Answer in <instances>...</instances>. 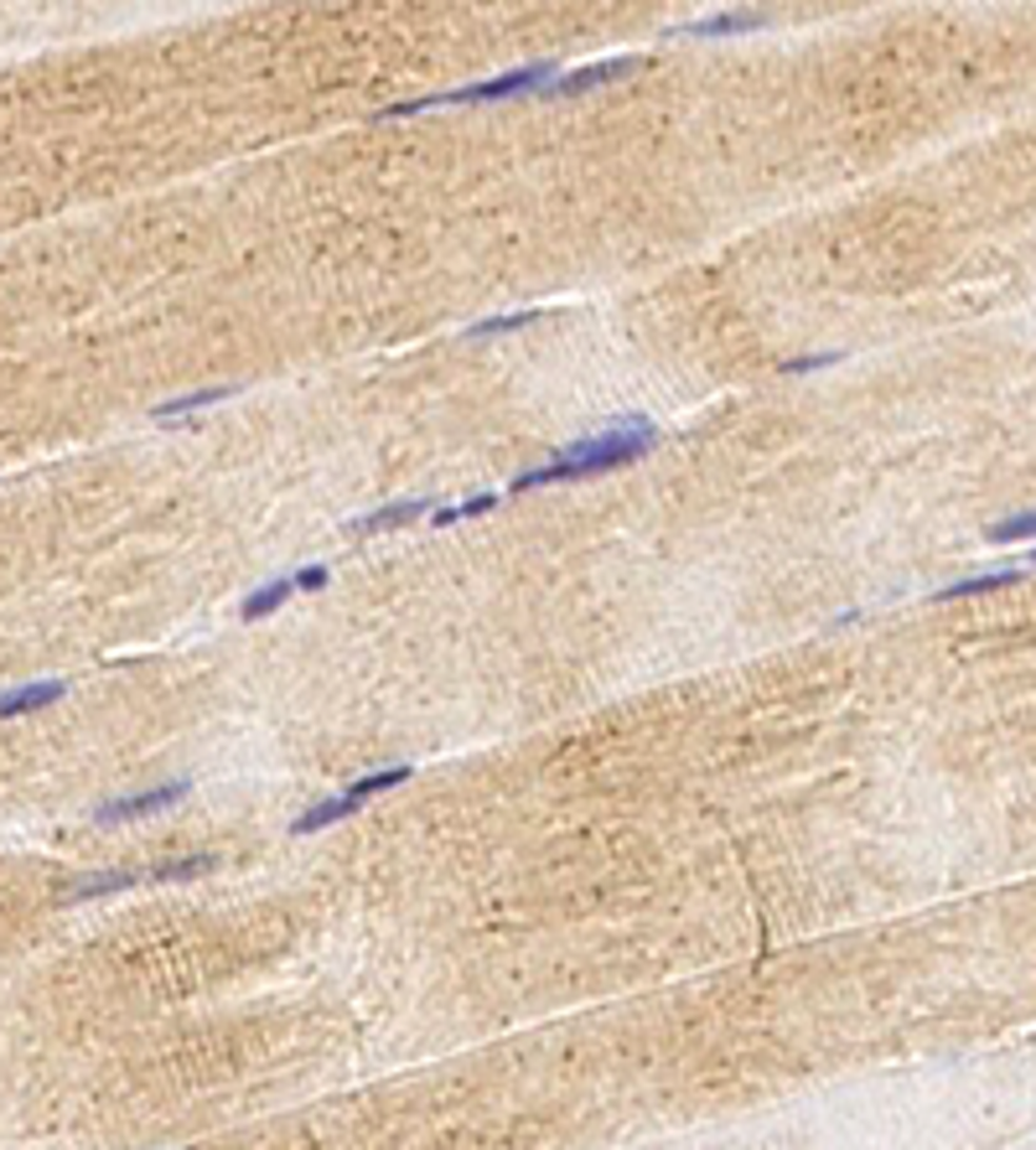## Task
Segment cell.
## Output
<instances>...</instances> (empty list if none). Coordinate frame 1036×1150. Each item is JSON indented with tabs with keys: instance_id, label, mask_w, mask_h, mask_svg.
<instances>
[{
	"instance_id": "cell-1",
	"label": "cell",
	"mask_w": 1036,
	"mask_h": 1150,
	"mask_svg": "<svg viewBox=\"0 0 1036 1150\" xmlns=\"http://www.w3.org/2000/svg\"><path fill=\"white\" fill-rule=\"evenodd\" d=\"M653 441H659V425L643 421V415H622V421L607 425L602 435H586V441L565 446L545 467L519 472V477L508 483V492H534V487H549V483H575V477H597V472H611V467H627V462L648 456Z\"/></svg>"
},
{
	"instance_id": "cell-2",
	"label": "cell",
	"mask_w": 1036,
	"mask_h": 1150,
	"mask_svg": "<svg viewBox=\"0 0 1036 1150\" xmlns=\"http://www.w3.org/2000/svg\"><path fill=\"white\" fill-rule=\"evenodd\" d=\"M560 78L554 62H524L513 73H497V78H483V83H462V89H441V94H421V99H405L394 110H384L378 120H410L421 110H451V104H497V99H519V94H545L549 83Z\"/></svg>"
},
{
	"instance_id": "cell-3",
	"label": "cell",
	"mask_w": 1036,
	"mask_h": 1150,
	"mask_svg": "<svg viewBox=\"0 0 1036 1150\" xmlns=\"http://www.w3.org/2000/svg\"><path fill=\"white\" fill-rule=\"evenodd\" d=\"M399 783H410V767H384V773H368V778H358L353 787H343L337 798H321V803H311L306 814H296V835H311V830H327V824H343L348 814H358L373 793H389V787H399Z\"/></svg>"
},
{
	"instance_id": "cell-4",
	"label": "cell",
	"mask_w": 1036,
	"mask_h": 1150,
	"mask_svg": "<svg viewBox=\"0 0 1036 1150\" xmlns=\"http://www.w3.org/2000/svg\"><path fill=\"white\" fill-rule=\"evenodd\" d=\"M187 798V783H161L145 787V793H124L115 803H99L94 808V824H124V819H145V814H161V808H177Z\"/></svg>"
},
{
	"instance_id": "cell-5",
	"label": "cell",
	"mask_w": 1036,
	"mask_h": 1150,
	"mask_svg": "<svg viewBox=\"0 0 1036 1150\" xmlns=\"http://www.w3.org/2000/svg\"><path fill=\"white\" fill-rule=\"evenodd\" d=\"M435 513V503L430 498H405V503H384V508H373L364 513L358 524H348V534H384V529H410L415 519H426Z\"/></svg>"
},
{
	"instance_id": "cell-6",
	"label": "cell",
	"mask_w": 1036,
	"mask_h": 1150,
	"mask_svg": "<svg viewBox=\"0 0 1036 1150\" xmlns=\"http://www.w3.org/2000/svg\"><path fill=\"white\" fill-rule=\"evenodd\" d=\"M643 58H611V62H591V67H581V73H570V78H554L545 94L549 99H560V94H586V89H597V83H611V78H622V73H632Z\"/></svg>"
},
{
	"instance_id": "cell-7",
	"label": "cell",
	"mask_w": 1036,
	"mask_h": 1150,
	"mask_svg": "<svg viewBox=\"0 0 1036 1150\" xmlns=\"http://www.w3.org/2000/svg\"><path fill=\"white\" fill-rule=\"evenodd\" d=\"M62 679H37V684H21V689H11V695H0V721H11V716H26V710H47L53 700H62Z\"/></svg>"
},
{
	"instance_id": "cell-8",
	"label": "cell",
	"mask_w": 1036,
	"mask_h": 1150,
	"mask_svg": "<svg viewBox=\"0 0 1036 1150\" xmlns=\"http://www.w3.org/2000/svg\"><path fill=\"white\" fill-rule=\"evenodd\" d=\"M757 26H767V11H716V16H705V21H695V26H684V37H736V32H757Z\"/></svg>"
},
{
	"instance_id": "cell-9",
	"label": "cell",
	"mask_w": 1036,
	"mask_h": 1150,
	"mask_svg": "<svg viewBox=\"0 0 1036 1150\" xmlns=\"http://www.w3.org/2000/svg\"><path fill=\"white\" fill-rule=\"evenodd\" d=\"M135 881H145L140 871H94V876H83L73 892H67V908H78V902H94V897H115L124 886H135Z\"/></svg>"
},
{
	"instance_id": "cell-10",
	"label": "cell",
	"mask_w": 1036,
	"mask_h": 1150,
	"mask_svg": "<svg viewBox=\"0 0 1036 1150\" xmlns=\"http://www.w3.org/2000/svg\"><path fill=\"white\" fill-rule=\"evenodd\" d=\"M291 591H296V581L291 576H275V581H265V586H254L239 606V617L245 622H259V617H270V611H280V606L291 602Z\"/></svg>"
},
{
	"instance_id": "cell-11",
	"label": "cell",
	"mask_w": 1036,
	"mask_h": 1150,
	"mask_svg": "<svg viewBox=\"0 0 1036 1150\" xmlns=\"http://www.w3.org/2000/svg\"><path fill=\"white\" fill-rule=\"evenodd\" d=\"M1016 581H1027V570H990V576H964V581L943 586V591H938V602H964V597H984V591H1005V586H1016Z\"/></svg>"
},
{
	"instance_id": "cell-12",
	"label": "cell",
	"mask_w": 1036,
	"mask_h": 1150,
	"mask_svg": "<svg viewBox=\"0 0 1036 1150\" xmlns=\"http://www.w3.org/2000/svg\"><path fill=\"white\" fill-rule=\"evenodd\" d=\"M229 394H239L234 384H208V389H192V394H177V399H167V405H156L151 415L156 421H177L187 410H208V405H223Z\"/></svg>"
},
{
	"instance_id": "cell-13",
	"label": "cell",
	"mask_w": 1036,
	"mask_h": 1150,
	"mask_svg": "<svg viewBox=\"0 0 1036 1150\" xmlns=\"http://www.w3.org/2000/svg\"><path fill=\"white\" fill-rule=\"evenodd\" d=\"M503 503V492H477V498H462V503H446V508H435L430 513V524L435 529H451V524H462V519H483Z\"/></svg>"
},
{
	"instance_id": "cell-14",
	"label": "cell",
	"mask_w": 1036,
	"mask_h": 1150,
	"mask_svg": "<svg viewBox=\"0 0 1036 1150\" xmlns=\"http://www.w3.org/2000/svg\"><path fill=\"white\" fill-rule=\"evenodd\" d=\"M984 534H990V545H1016V540H1036V508L1016 513V519H1000V524H990Z\"/></svg>"
},
{
	"instance_id": "cell-15",
	"label": "cell",
	"mask_w": 1036,
	"mask_h": 1150,
	"mask_svg": "<svg viewBox=\"0 0 1036 1150\" xmlns=\"http://www.w3.org/2000/svg\"><path fill=\"white\" fill-rule=\"evenodd\" d=\"M213 871V855H187V860H167L161 871H151V881H187V876H202Z\"/></svg>"
},
{
	"instance_id": "cell-16",
	"label": "cell",
	"mask_w": 1036,
	"mask_h": 1150,
	"mask_svg": "<svg viewBox=\"0 0 1036 1150\" xmlns=\"http://www.w3.org/2000/svg\"><path fill=\"white\" fill-rule=\"evenodd\" d=\"M529 321H540V311H519V316H483V321L472 327V337H497V332H513V327H529Z\"/></svg>"
},
{
	"instance_id": "cell-17",
	"label": "cell",
	"mask_w": 1036,
	"mask_h": 1150,
	"mask_svg": "<svg viewBox=\"0 0 1036 1150\" xmlns=\"http://www.w3.org/2000/svg\"><path fill=\"white\" fill-rule=\"evenodd\" d=\"M291 581H296V591H321L332 581V570L327 565H301V570H291Z\"/></svg>"
},
{
	"instance_id": "cell-18",
	"label": "cell",
	"mask_w": 1036,
	"mask_h": 1150,
	"mask_svg": "<svg viewBox=\"0 0 1036 1150\" xmlns=\"http://www.w3.org/2000/svg\"><path fill=\"white\" fill-rule=\"evenodd\" d=\"M829 364H840V353H814V358H788V364H783V373H808V368H829Z\"/></svg>"
},
{
	"instance_id": "cell-19",
	"label": "cell",
	"mask_w": 1036,
	"mask_h": 1150,
	"mask_svg": "<svg viewBox=\"0 0 1036 1150\" xmlns=\"http://www.w3.org/2000/svg\"><path fill=\"white\" fill-rule=\"evenodd\" d=\"M1032 565H1036V549H1032Z\"/></svg>"
}]
</instances>
